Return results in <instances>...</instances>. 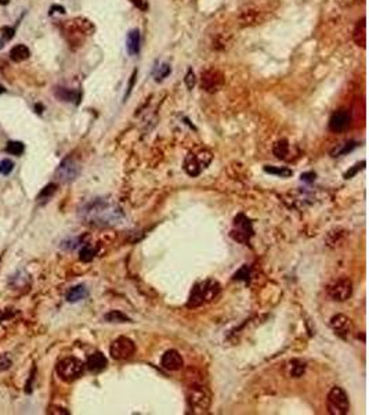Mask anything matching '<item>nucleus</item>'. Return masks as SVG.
<instances>
[{"mask_svg": "<svg viewBox=\"0 0 369 415\" xmlns=\"http://www.w3.org/2000/svg\"><path fill=\"white\" fill-rule=\"evenodd\" d=\"M79 216L86 223L96 226H115L122 223L123 213L115 204L101 198L93 199L79 212Z\"/></svg>", "mask_w": 369, "mask_h": 415, "instance_id": "f257e3e1", "label": "nucleus"}, {"mask_svg": "<svg viewBox=\"0 0 369 415\" xmlns=\"http://www.w3.org/2000/svg\"><path fill=\"white\" fill-rule=\"evenodd\" d=\"M219 292H220V285L213 280H206L196 284L189 296L188 307H198L213 301Z\"/></svg>", "mask_w": 369, "mask_h": 415, "instance_id": "f03ea898", "label": "nucleus"}, {"mask_svg": "<svg viewBox=\"0 0 369 415\" xmlns=\"http://www.w3.org/2000/svg\"><path fill=\"white\" fill-rule=\"evenodd\" d=\"M83 363L76 357H67L61 360L56 367L57 375L65 382H74L83 374Z\"/></svg>", "mask_w": 369, "mask_h": 415, "instance_id": "7ed1b4c3", "label": "nucleus"}, {"mask_svg": "<svg viewBox=\"0 0 369 415\" xmlns=\"http://www.w3.org/2000/svg\"><path fill=\"white\" fill-rule=\"evenodd\" d=\"M187 400H188L189 406L195 411L205 413L209 410L212 396L206 387L201 386V385H192L187 390Z\"/></svg>", "mask_w": 369, "mask_h": 415, "instance_id": "20e7f679", "label": "nucleus"}, {"mask_svg": "<svg viewBox=\"0 0 369 415\" xmlns=\"http://www.w3.org/2000/svg\"><path fill=\"white\" fill-rule=\"evenodd\" d=\"M350 401L347 393L340 386L332 387V390L328 394V410L332 415H344L348 413Z\"/></svg>", "mask_w": 369, "mask_h": 415, "instance_id": "39448f33", "label": "nucleus"}, {"mask_svg": "<svg viewBox=\"0 0 369 415\" xmlns=\"http://www.w3.org/2000/svg\"><path fill=\"white\" fill-rule=\"evenodd\" d=\"M212 161V154L209 151H201L198 154H189L187 155L185 161H184V170L188 173L189 176L195 177L198 175H201L208 165Z\"/></svg>", "mask_w": 369, "mask_h": 415, "instance_id": "423d86ee", "label": "nucleus"}, {"mask_svg": "<svg viewBox=\"0 0 369 415\" xmlns=\"http://www.w3.org/2000/svg\"><path fill=\"white\" fill-rule=\"evenodd\" d=\"M136 353V345L132 339L126 338V337H120V338L115 339L112 342L111 347H110V354L112 359L115 360H126L130 359L133 354Z\"/></svg>", "mask_w": 369, "mask_h": 415, "instance_id": "0eeeda50", "label": "nucleus"}, {"mask_svg": "<svg viewBox=\"0 0 369 415\" xmlns=\"http://www.w3.org/2000/svg\"><path fill=\"white\" fill-rule=\"evenodd\" d=\"M225 77H224L223 72L215 68L203 71L201 75V83H202V89L206 90L208 93H216L219 92L224 86Z\"/></svg>", "mask_w": 369, "mask_h": 415, "instance_id": "6e6552de", "label": "nucleus"}, {"mask_svg": "<svg viewBox=\"0 0 369 415\" xmlns=\"http://www.w3.org/2000/svg\"><path fill=\"white\" fill-rule=\"evenodd\" d=\"M328 294L333 301L344 302L350 299V296L353 294V284L346 277L339 278L328 287Z\"/></svg>", "mask_w": 369, "mask_h": 415, "instance_id": "1a4fd4ad", "label": "nucleus"}, {"mask_svg": "<svg viewBox=\"0 0 369 415\" xmlns=\"http://www.w3.org/2000/svg\"><path fill=\"white\" fill-rule=\"evenodd\" d=\"M80 173V168L72 158H65L56 170V179L60 183H71Z\"/></svg>", "mask_w": 369, "mask_h": 415, "instance_id": "9d476101", "label": "nucleus"}, {"mask_svg": "<svg viewBox=\"0 0 369 415\" xmlns=\"http://www.w3.org/2000/svg\"><path fill=\"white\" fill-rule=\"evenodd\" d=\"M331 327L337 337L347 339L353 332V323L347 316L344 314H336L331 318Z\"/></svg>", "mask_w": 369, "mask_h": 415, "instance_id": "9b49d317", "label": "nucleus"}, {"mask_svg": "<svg viewBox=\"0 0 369 415\" xmlns=\"http://www.w3.org/2000/svg\"><path fill=\"white\" fill-rule=\"evenodd\" d=\"M350 120H351V115L348 113V110H339L331 116L329 119V129L331 132L333 133H341L344 132L347 126L350 125Z\"/></svg>", "mask_w": 369, "mask_h": 415, "instance_id": "f8f14e48", "label": "nucleus"}, {"mask_svg": "<svg viewBox=\"0 0 369 415\" xmlns=\"http://www.w3.org/2000/svg\"><path fill=\"white\" fill-rule=\"evenodd\" d=\"M183 366H184V361L177 350L170 349L162 356V367L167 371H179L183 368Z\"/></svg>", "mask_w": 369, "mask_h": 415, "instance_id": "ddd939ff", "label": "nucleus"}, {"mask_svg": "<svg viewBox=\"0 0 369 415\" xmlns=\"http://www.w3.org/2000/svg\"><path fill=\"white\" fill-rule=\"evenodd\" d=\"M284 370L289 378H300L306 371V363L301 360H289Z\"/></svg>", "mask_w": 369, "mask_h": 415, "instance_id": "4468645a", "label": "nucleus"}, {"mask_svg": "<svg viewBox=\"0 0 369 415\" xmlns=\"http://www.w3.org/2000/svg\"><path fill=\"white\" fill-rule=\"evenodd\" d=\"M107 364H108V361L105 359V356L100 352L91 354L87 359V368L90 371H93V373H100V371L105 370Z\"/></svg>", "mask_w": 369, "mask_h": 415, "instance_id": "2eb2a0df", "label": "nucleus"}, {"mask_svg": "<svg viewBox=\"0 0 369 415\" xmlns=\"http://www.w3.org/2000/svg\"><path fill=\"white\" fill-rule=\"evenodd\" d=\"M353 39H354V43L357 46L365 49V46H367V22H365V18H362L361 21L357 22L354 34H353Z\"/></svg>", "mask_w": 369, "mask_h": 415, "instance_id": "dca6fc26", "label": "nucleus"}, {"mask_svg": "<svg viewBox=\"0 0 369 415\" xmlns=\"http://www.w3.org/2000/svg\"><path fill=\"white\" fill-rule=\"evenodd\" d=\"M140 42H141V38H140L139 29L130 31V34L127 36V50H129V54H132V56L139 54Z\"/></svg>", "mask_w": 369, "mask_h": 415, "instance_id": "f3484780", "label": "nucleus"}, {"mask_svg": "<svg viewBox=\"0 0 369 415\" xmlns=\"http://www.w3.org/2000/svg\"><path fill=\"white\" fill-rule=\"evenodd\" d=\"M89 295V291L84 285H76L71 288L67 294V301L70 303H76L79 301H83L86 296Z\"/></svg>", "mask_w": 369, "mask_h": 415, "instance_id": "a211bd4d", "label": "nucleus"}, {"mask_svg": "<svg viewBox=\"0 0 369 415\" xmlns=\"http://www.w3.org/2000/svg\"><path fill=\"white\" fill-rule=\"evenodd\" d=\"M29 57V49L25 44H17L13 49L10 50V58L14 63H21L25 61Z\"/></svg>", "mask_w": 369, "mask_h": 415, "instance_id": "6ab92c4d", "label": "nucleus"}, {"mask_svg": "<svg viewBox=\"0 0 369 415\" xmlns=\"http://www.w3.org/2000/svg\"><path fill=\"white\" fill-rule=\"evenodd\" d=\"M56 191H57L56 184H53V183L47 184V186H46V187H44L40 192H39V195H37V198H36V199H37V202H39V204H46V202H49L50 199L53 198V195L56 194Z\"/></svg>", "mask_w": 369, "mask_h": 415, "instance_id": "aec40b11", "label": "nucleus"}, {"mask_svg": "<svg viewBox=\"0 0 369 415\" xmlns=\"http://www.w3.org/2000/svg\"><path fill=\"white\" fill-rule=\"evenodd\" d=\"M274 155L278 159H285L286 155L289 154V144L286 140H279L274 144Z\"/></svg>", "mask_w": 369, "mask_h": 415, "instance_id": "412c9836", "label": "nucleus"}, {"mask_svg": "<svg viewBox=\"0 0 369 415\" xmlns=\"http://www.w3.org/2000/svg\"><path fill=\"white\" fill-rule=\"evenodd\" d=\"M54 94L63 101H72V100L77 99V93L71 90V89H67V87H56Z\"/></svg>", "mask_w": 369, "mask_h": 415, "instance_id": "4be33fe9", "label": "nucleus"}, {"mask_svg": "<svg viewBox=\"0 0 369 415\" xmlns=\"http://www.w3.org/2000/svg\"><path fill=\"white\" fill-rule=\"evenodd\" d=\"M104 318L108 323H130V318L126 317L123 313H120L118 310H113L111 313L105 314Z\"/></svg>", "mask_w": 369, "mask_h": 415, "instance_id": "5701e85b", "label": "nucleus"}, {"mask_svg": "<svg viewBox=\"0 0 369 415\" xmlns=\"http://www.w3.org/2000/svg\"><path fill=\"white\" fill-rule=\"evenodd\" d=\"M358 144L355 143V141H348V143H344L343 146H340V147L334 148L333 151L331 152L332 154V156H340V155H344L347 154V152H351L353 150H354L355 147H357Z\"/></svg>", "mask_w": 369, "mask_h": 415, "instance_id": "b1692460", "label": "nucleus"}, {"mask_svg": "<svg viewBox=\"0 0 369 415\" xmlns=\"http://www.w3.org/2000/svg\"><path fill=\"white\" fill-rule=\"evenodd\" d=\"M24 150H25V146L21 141H8L7 147H6V151L8 154L15 155V156H20L24 152Z\"/></svg>", "mask_w": 369, "mask_h": 415, "instance_id": "393cba45", "label": "nucleus"}, {"mask_svg": "<svg viewBox=\"0 0 369 415\" xmlns=\"http://www.w3.org/2000/svg\"><path fill=\"white\" fill-rule=\"evenodd\" d=\"M264 170L267 173H271V175H277V176L281 177H289L292 176L293 172L288 168H274V166H265Z\"/></svg>", "mask_w": 369, "mask_h": 415, "instance_id": "a878e982", "label": "nucleus"}, {"mask_svg": "<svg viewBox=\"0 0 369 415\" xmlns=\"http://www.w3.org/2000/svg\"><path fill=\"white\" fill-rule=\"evenodd\" d=\"M94 255H96V249H94V248H91V246L89 245H84L83 248L80 249V252H79V258H80V261L82 262H90L93 261Z\"/></svg>", "mask_w": 369, "mask_h": 415, "instance_id": "bb28decb", "label": "nucleus"}, {"mask_svg": "<svg viewBox=\"0 0 369 415\" xmlns=\"http://www.w3.org/2000/svg\"><path fill=\"white\" fill-rule=\"evenodd\" d=\"M169 74H170V65L166 63L162 64L160 67H158V70H156V72H155V80H156V82H159V80H162V79H165Z\"/></svg>", "mask_w": 369, "mask_h": 415, "instance_id": "cd10ccee", "label": "nucleus"}, {"mask_svg": "<svg viewBox=\"0 0 369 415\" xmlns=\"http://www.w3.org/2000/svg\"><path fill=\"white\" fill-rule=\"evenodd\" d=\"M13 169H14V162L11 161V159H3V161L0 162V172L3 175H10L13 172Z\"/></svg>", "mask_w": 369, "mask_h": 415, "instance_id": "c85d7f7f", "label": "nucleus"}, {"mask_svg": "<svg viewBox=\"0 0 369 415\" xmlns=\"http://www.w3.org/2000/svg\"><path fill=\"white\" fill-rule=\"evenodd\" d=\"M185 85L188 89H192L195 86V74L192 72V70H188L187 75H185Z\"/></svg>", "mask_w": 369, "mask_h": 415, "instance_id": "c756f323", "label": "nucleus"}, {"mask_svg": "<svg viewBox=\"0 0 369 415\" xmlns=\"http://www.w3.org/2000/svg\"><path fill=\"white\" fill-rule=\"evenodd\" d=\"M364 165H365V161H362L361 163H360V165L357 163V165H355L354 168H351V169L348 170L347 173L344 175V177H346V179H351V177L354 176V175H355V173H357V172H358V170L364 169Z\"/></svg>", "mask_w": 369, "mask_h": 415, "instance_id": "7c9ffc66", "label": "nucleus"}, {"mask_svg": "<svg viewBox=\"0 0 369 415\" xmlns=\"http://www.w3.org/2000/svg\"><path fill=\"white\" fill-rule=\"evenodd\" d=\"M132 3L136 7L143 10V11H147V10H148V3H147V0H132Z\"/></svg>", "mask_w": 369, "mask_h": 415, "instance_id": "2f4dec72", "label": "nucleus"}, {"mask_svg": "<svg viewBox=\"0 0 369 415\" xmlns=\"http://www.w3.org/2000/svg\"><path fill=\"white\" fill-rule=\"evenodd\" d=\"M3 38H4V40H10L13 36H14V29L13 28H3Z\"/></svg>", "mask_w": 369, "mask_h": 415, "instance_id": "473e14b6", "label": "nucleus"}, {"mask_svg": "<svg viewBox=\"0 0 369 415\" xmlns=\"http://www.w3.org/2000/svg\"><path fill=\"white\" fill-rule=\"evenodd\" d=\"M10 366H11V361H10L8 359L3 357V359L0 360V371H4V370H7Z\"/></svg>", "mask_w": 369, "mask_h": 415, "instance_id": "72a5a7b5", "label": "nucleus"}, {"mask_svg": "<svg viewBox=\"0 0 369 415\" xmlns=\"http://www.w3.org/2000/svg\"><path fill=\"white\" fill-rule=\"evenodd\" d=\"M36 110H37V113H42V106H40V104H36Z\"/></svg>", "mask_w": 369, "mask_h": 415, "instance_id": "f704fd0d", "label": "nucleus"}, {"mask_svg": "<svg viewBox=\"0 0 369 415\" xmlns=\"http://www.w3.org/2000/svg\"><path fill=\"white\" fill-rule=\"evenodd\" d=\"M6 92V89H4V87H3V86L0 85V94H3V93Z\"/></svg>", "mask_w": 369, "mask_h": 415, "instance_id": "c9c22d12", "label": "nucleus"}, {"mask_svg": "<svg viewBox=\"0 0 369 415\" xmlns=\"http://www.w3.org/2000/svg\"><path fill=\"white\" fill-rule=\"evenodd\" d=\"M0 46H1V44H0Z\"/></svg>", "mask_w": 369, "mask_h": 415, "instance_id": "e433bc0d", "label": "nucleus"}]
</instances>
